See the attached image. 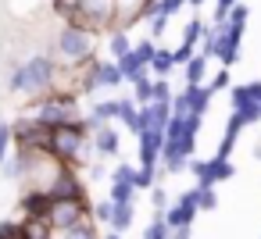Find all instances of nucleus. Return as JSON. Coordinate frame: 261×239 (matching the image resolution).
Masks as SVG:
<instances>
[{
  "label": "nucleus",
  "instance_id": "20",
  "mask_svg": "<svg viewBox=\"0 0 261 239\" xmlns=\"http://www.w3.org/2000/svg\"><path fill=\"white\" fill-rule=\"evenodd\" d=\"M136 225V203H111V221H108V232H118V235H129Z\"/></svg>",
  "mask_w": 261,
  "mask_h": 239
},
{
  "label": "nucleus",
  "instance_id": "8",
  "mask_svg": "<svg viewBox=\"0 0 261 239\" xmlns=\"http://www.w3.org/2000/svg\"><path fill=\"white\" fill-rule=\"evenodd\" d=\"M186 171H193V178H197L193 186L218 189V182H229V178L236 175V164H232L229 157H218V154H211V157H193Z\"/></svg>",
  "mask_w": 261,
  "mask_h": 239
},
{
  "label": "nucleus",
  "instance_id": "12",
  "mask_svg": "<svg viewBox=\"0 0 261 239\" xmlns=\"http://www.w3.org/2000/svg\"><path fill=\"white\" fill-rule=\"evenodd\" d=\"M211 100L215 93L207 86H182L175 97H172V114H193V118H204L211 111Z\"/></svg>",
  "mask_w": 261,
  "mask_h": 239
},
{
  "label": "nucleus",
  "instance_id": "28",
  "mask_svg": "<svg viewBox=\"0 0 261 239\" xmlns=\"http://www.w3.org/2000/svg\"><path fill=\"white\" fill-rule=\"evenodd\" d=\"M90 221H93L97 228L111 221V200H108V196H100V200H93V203H90Z\"/></svg>",
  "mask_w": 261,
  "mask_h": 239
},
{
  "label": "nucleus",
  "instance_id": "33",
  "mask_svg": "<svg viewBox=\"0 0 261 239\" xmlns=\"http://www.w3.org/2000/svg\"><path fill=\"white\" fill-rule=\"evenodd\" d=\"M143 239H168V225H165V218H161V214L147 221V228H143Z\"/></svg>",
  "mask_w": 261,
  "mask_h": 239
},
{
  "label": "nucleus",
  "instance_id": "37",
  "mask_svg": "<svg viewBox=\"0 0 261 239\" xmlns=\"http://www.w3.org/2000/svg\"><path fill=\"white\" fill-rule=\"evenodd\" d=\"M100 239H125V235H118V232H100Z\"/></svg>",
  "mask_w": 261,
  "mask_h": 239
},
{
  "label": "nucleus",
  "instance_id": "26",
  "mask_svg": "<svg viewBox=\"0 0 261 239\" xmlns=\"http://www.w3.org/2000/svg\"><path fill=\"white\" fill-rule=\"evenodd\" d=\"M147 193H150V218L165 214V211H168V203H172V193H168V186H165V182H158V186H150Z\"/></svg>",
  "mask_w": 261,
  "mask_h": 239
},
{
  "label": "nucleus",
  "instance_id": "2",
  "mask_svg": "<svg viewBox=\"0 0 261 239\" xmlns=\"http://www.w3.org/2000/svg\"><path fill=\"white\" fill-rule=\"evenodd\" d=\"M97 47H100V36L97 33H90L83 25H72V22H61L54 29V36H50L47 54L58 61V68L75 72V68H83V65H90L97 57Z\"/></svg>",
  "mask_w": 261,
  "mask_h": 239
},
{
  "label": "nucleus",
  "instance_id": "14",
  "mask_svg": "<svg viewBox=\"0 0 261 239\" xmlns=\"http://www.w3.org/2000/svg\"><path fill=\"white\" fill-rule=\"evenodd\" d=\"M90 132V157L97 161H115L122 150V132L118 125H86Z\"/></svg>",
  "mask_w": 261,
  "mask_h": 239
},
{
  "label": "nucleus",
  "instance_id": "5",
  "mask_svg": "<svg viewBox=\"0 0 261 239\" xmlns=\"http://www.w3.org/2000/svg\"><path fill=\"white\" fill-rule=\"evenodd\" d=\"M22 114H29L36 125L43 129H61V125H72V122H83V104L75 93H50L43 100H33V104H22Z\"/></svg>",
  "mask_w": 261,
  "mask_h": 239
},
{
  "label": "nucleus",
  "instance_id": "6",
  "mask_svg": "<svg viewBox=\"0 0 261 239\" xmlns=\"http://www.w3.org/2000/svg\"><path fill=\"white\" fill-rule=\"evenodd\" d=\"M122 86V75H118V68H115V61H100V57H93L90 65H83V68H75V93L79 97H90V93H108V89H118Z\"/></svg>",
  "mask_w": 261,
  "mask_h": 239
},
{
  "label": "nucleus",
  "instance_id": "34",
  "mask_svg": "<svg viewBox=\"0 0 261 239\" xmlns=\"http://www.w3.org/2000/svg\"><path fill=\"white\" fill-rule=\"evenodd\" d=\"M211 93H222V89H229V68H215V75H207V82H204Z\"/></svg>",
  "mask_w": 261,
  "mask_h": 239
},
{
  "label": "nucleus",
  "instance_id": "32",
  "mask_svg": "<svg viewBox=\"0 0 261 239\" xmlns=\"http://www.w3.org/2000/svg\"><path fill=\"white\" fill-rule=\"evenodd\" d=\"M182 8H186V0H154V11H158V15H165L168 22H172Z\"/></svg>",
  "mask_w": 261,
  "mask_h": 239
},
{
  "label": "nucleus",
  "instance_id": "13",
  "mask_svg": "<svg viewBox=\"0 0 261 239\" xmlns=\"http://www.w3.org/2000/svg\"><path fill=\"white\" fill-rule=\"evenodd\" d=\"M43 193H47L50 203H58V200H90V189H86V182H83V175L75 168H61L58 178Z\"/></svg>",
  "mask_w": 261,
  "mask_h": 239
},
{
  "label": "nucleus",
  "instance_id": "25",
  "mask_svg": "<svg viewBox=\"0 0 261 239\" xmlns=\"http://www.w3.org/2000/svg\"><path fill=\"white\" fill-rule=\"evenodd\" d=\"M50 239H100V228L86 218V221H79V225H72V228H65V232H54Z\"/></svg>",
  "mask_w": 261,
  "mask_h": 239
},
{
  "label": "nucleus",
  "instance_id": "3",
  "mask_svg": "<svg viewBox=\"0 0 261 239\" xmlns=\"http://www.w3.org/2000/svg\"><path fill=\"white\" fill-rule=\"evenodd\" d=\"M43 154L54 157L65 168H75L79 171L90 161V132H86V122H72V125H61V129H47Z\"/></svg>",
  "mask_w": 261,
  "mask_h": 239
},
{
  "label": "nucleus",
  "instance_id": "1",
  "mask_svg": "<svg viewBox=\"0 0 261 239\" xmlns=\"http://www.w3.org/2000/svg\"><path fill=\"white\" fill-rule=\"evenodd\" d=\"M58 75H61L58 61L47 50H33L8 72L0 89H4V97H22L25 104H33V100H43V97L58 93Z\"/></svg>",
  "mask_w": 261,
  "mask_h": 239
},
{
  "label": "nucleus",
  "instance_id": "36",
  "mask_svg": "<svg viewBox=\"0 0 261 239\" xmlns=\"http://www.w3.org/2000/svg\"><path fill=\"white\" fill-rule=\"evenodd\" d=\"M168 239H193V228H168Z\"/></svg>",
  "mask_w": 261,
  "mask_h": 239
},
{
  "label": "nucleus",
  "instance_id": "30",
  "mask_svg": "<svg viewBox=\"0 0 261 239\" xmlns=\"http://www.w3.org/2000/svg\"><path fill=\"white\" fill-rule=\"evenodd\" d=\"M197 189V211H218V189H207V186H193Z\"/></svg>",
  "mask_w": 261,
  "mask_h": 239
},
{
  "label": "nucleus",
  "instance_id": "24",
  "mask_svg": "<svg viewBox=\"0 0 261 239\" xmlns=\"http://www.w3.org/2000/svg\"><path fill=\"white\" fill-rule=\"evenodd\" d=\"M79 171H83V182H86V189H90V186H108V171H111V168H108V161L90 157Z\"/></svg>",
  "mask_w": 261,
  "mask_h": 239
},
{
  "label": "nucleus",
  "instance_id": "17",
  "mask_svg": "<svg viewBox=\"0 0 261 239\" xmlns=\"http://www.w3.org/2000/svg\"><path fill=\"white\" fill-rule=\"evenodd\" d=\"M136 143H140V157H136V164H140V168H158V161H161V146H165V132H140Z\"/></svg>",
  "mask_w": 261,
  "mask_h": 239
},
{
  "label": "nucleus",
  "instance_id": "15",
  "mask_svg": "<svg viewBox=\"0 0 261 239\" xmlns=\"http://www.w3.org/2000/svg\"><path fill=\"white\" fill-rule=\"evenodd\" d=\"M197 189L190 186V189H182L172 203H168V211L161 214L165 218V225L168 228H193V221H197Z\"/></svg>",
  "mask_w": 261,
  "mask_h": 239
},
{
  "label": "nucleus",
  "instance_id": "7",
  "mask_svg": "<svg viewBox=\"0 0 261 239\" xmlns=\"http://www.w3.org/2000/svg\"><path fill=\"white\" fill-rule=\"evenodd\" d=\"M229 114L240 118L243 129L261 122V79H250V82L229 86Z\"/></svg>",
  "mask_w": 261,
  "mask_h": 239
},
{
  "label": "nucleus",
  "instance_id": "11",
  "mask_svg": "<svg viewBox=\"0 0 261 239\" xmlns=\"http://www.w3.org/2000/svg\"><path fill=\"white\" fill-rule=\"evenodd\" d=\"M154 50H158V43H150V40H136V43H133V50H129L122 61H115V68H118L122 82H129V86H133L136 79H143Z\"/></svg>",
  "mask_w": 261,
  "mask_h": 239
},
{
  "label": "nucleus",
  "instance_id": "21",
  "mask_svg": "<svg viewBox=\"0 0 261 239\" xmlns=\"http://www.w3.org/2000/svg\"><path fill=\"white\" fill-rule=\"evenodd\" d=\"M147 75H150V79H172V75H175V57H172V50H168V47H161V43H158V50L150 54Z\"/></svg>",
  "mask_w": 261,
  "mask_h": 239
},
{
  "label": "nucleus",
  "instance_id": "38",
  "mask_svg": "<svg viewBox=\"0 0 261 239\" xmlns=\"http://www.w3.org/2000/svg\"><path fill=\"white\" fill-rule=\"evenodd\" d=\"M207 0H186V8H204Z\"/></svg>",
  "mask_w": 261,
  "mask_h": 239
},
{
  "label": "nucleus",
  "instance_id": "16",
  "mask_svg": "<svg viewBox=\"0 0 261 239\" xmlns=\"http://www.w3.org/2000/svg\"><path fill=\"white\" fill-rule=\"evenodd\" d=\"M154 8V0H115V29L133 33Z\"/></svg>",
  "mask_w": 261,
  "mask_h": 239
},
{
  "label": "nucleus",
  "instance_id": "22",
  "mask_svg": "<svg viewBox=\"0 0 261 239\" xmlns=\"http://www.w3.org/2000/svg\"><path fill=\"white\" fill-rule=\"evenodd\" d=\"M179 72H182V86H204V82H207V75H211V68H207V57H204V54H193Z\"/></svg>",
  "mask_w": 261,
  "mask_h": 239
},
{
  "label": "nucleus",
  "instance_id": "18",
  "mask_svg": "<svg viewBox=\"0 0 261 239\" xmlns=\"http://www.w3.org/2000/svg\"><path fill=\"white\" fill-rule=\"evenodd\" d=\"M168 122H172V104H147V107H140V129L143 132H165Z\"/></svg>",
  "mask_w": 261,
  "mask_h": 239
},
{
  "label": "nucleus",
  "instance_id": "9",
  "mask_svg": "<svg viewBox=\"0 0 261 239\" xmlns=\"http://www.w3.org/2000/svg\"><path fill=\"white\" fill-rule=\"evenodd\" d=\"M86 218H90V200H58L43 214L50 232H65V228H72V225H79Z\"/></svg>",
  "mask_w": 261,
  "mask_h": 239
},
{
  "label": "nucleus",
  "instance_id": "10",
  "mask_svg": "<svg viewBox=\"0 0 261 239\" xmlns=\"http://www.w3.org/2000/svg\"><path fill=\"white\" fill-rule=\"evenodd\" d=\"M108 200L111 203H136V164L118 161L108 171Z\"/></svg>",
  "mask_w": 261,
  "mask_h": 239
},
{
  "label": "nucleus",
  "instance_id": "4",
  "mask_svg": "<svg viewBox=\"0 0 261 239\" xmlns=\"http://www.w3.org/2000/svg\"><path fill=\"white\" fill-rule=\"evenodd\" d=\"M54 11L61 15V22L83 25L97 36L115 29V0H54Z\"/></svg>",
  "mask_w": 261,
  "mask_h": 239
},
{
  "label": "nucleus",
  "instance_id": "23",
  "mask_svg": "<svg viewBox=\"0 0 261 239\" xmlns=\"http://www.w3.org/2000/svg\"><path fill=\"white\" fill-rule=\"evenodd\" d=\"M100 40H104V47H108V61H122V57L133 50V36L122 33V29H111V33H104Z\"/></svg>",
  "mask_w": 261,
  "mask_h": 239
},
{
  "label": "nucleus",
  "instance_id": "31",
  "mask_svg": "<svg viewBox=\"0 0 261 239\" xmlns=\"http://www.w3.org/2000/svg\"><path fill=\"white\" fill-rule=\"evenodd\" d=\"M15 150V139H11V118H0V164H4Z\"/></svg>",
  "mask_w": 261,
  "mask_h": 239
},
{
  "label": "nucleus",
  "instance_id": "29",
  "mask_svg": "<svg viewBox=\"0 0 261 239\" xmlns=\"http://www.w3.org/2000/svg\"><path fill=\"white\" fill-rule=\"evenodd\" d=\"M165 175H161V168H140L136 164V193L140 189H150V186H158Z\"/></svg>",
  "mask_w": 261,
  "mask_h": 239
},
{
  "label": "nucleus",
  "instance_id": "19",
  "mask_svg": "<svg viewBox=\"0 0 261 239\" xmlns=\"http://www.w3.org/2000/svg\"><path fill=\"white\" fill-rule=\"evenodd\" d=\"M115 122L129 132V136H140V107L129 100V97H115Z\"/></svg>",
  "mask_w": 261,
  "mask_h": 239
},
{
  "label": "nucleus",
  "instance_id": "35",
  "mask_svg": "<svg viewBox=\"0 0 261 239\" xmlns=\"http://www.w3.org/2000/svg\"><path fill=\"white\" fill-rule=\"evenodd\" d=\"M240 4V0H215V11H211V25H218V22H225V15L232 11Z\"/></svg>",
  "mask_w": 261,
  "mask_h": 239
},
{
  "label": "nucleus",
  "instance_id": "27",
  "mask_svg": "<svg viewBox=\"0 0 261 239\" xmlns=\"http://www.w3.org/2000/svg\"><path fill=\"white\" fill-rule=\"evenodd\" d=\"M175 86L172 79H150V104H172Z\"/></svg>",
  "mask_w": 261,
  "mask_h": 239
}]
</instances>
